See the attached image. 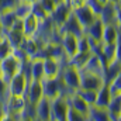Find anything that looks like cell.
Returning <instances> with one entry per match:
<instances>
[{
  "label": "cell",
  "instance_id": "cell-41",
  "mask_svg": "<svg viewBox=\"0 0 121 121\" xmlns=\"http://www.w3.org/2000/svg\"><path fill=\"white\" fill-rule=\"evenodd\" d=\"M24 1H28V3L32 4V3H35V1H38V0H24Z\"/></svg>",
  "mask_w": 121,
  "mask_h": 121
},
{
  "label": "cell",
  "instance_id": "cell-16",
  "mask_svg": "<svg viewBox=\"0 0 121 121\" xmlns=\"http://www.w3.org/2000/svg\"><path fill=\"white\" fill-rule=\"evenodd\" d=\"M28 66V76L34 80L44 79V59L42 58H32L27 63Z\"/></svg>",
  "mask_w": 121,
  "mask_h": 121
},
{
  "label": "cell",
  "instance_id": "cell-37",
  "mask_svg": "<svg viewBox=\"0 0 121 121\" xmlns=\"http://www.w3.org/2000/svg\"><path fill=\"white\" fill-rule=\"evenodd\" d=\"M96 1H97L99 4H101V6H104V4H106V3H107L108 0H96Z\"/></svg>",
  "mask_w": 121,
  "mask_h": 121
},
{
  "label": "cell",
  "instance_id": "cell-38",
  "mask_svg": "<svg viewBox=\"0 0 121 121\" xmlns=\"http://www.w3.org/2000/svg\"><path fill=\"white\" fill-rule=\"evenodd\" d=\"M4 32H6V31L3 30V27H1V24H0V38H1V37H4Z\"/></svg>",
  "mask_w": 121,
  "mask_h": 121
},
{
  "label": "cell",
  "instance_id": "cell-36",
  "mask_svg": "<svg viewBox=\"0 0 121 121\" xmlns=\"http://www.w3.org/2000/svg\"><path fill=\"white\" fill-rule=\"evenodd\" d=\"M68 4L72 10H75V9H79L83 4H86V0H68Z\"/></svg>",
  "mask_w": 121,
  "mask_h": 121
},
{
  "label": "cell",
  "instance_id": "cell-20",
  "mask_svg": "<svg viewBox=\"0 0 121 121\" xmlns=\"http://www.w3.org/2000/svg\"><path fill=\"white\" fill-rule=\"evenodd\" d=\"M21 48L26 51L28 59H32V58H35V56L38 55L41 45H39V42H38L34 37H27V38H24V41H23V44H21Z\"/></svg>",
  "mask_w": 121,
  "mask_h": 121
},
{
  "label": "cell",
  "instance_id": "cell-21",
  "mask_svg": "<svg viewBox=\"0 0 121 121\" xmlns=\"http://www.w3.org/2000/svg\"><path fill=\"white\" fill-rule=\"evenodd\" d=\"M4 37L7 38V41L10 42V45L13 47V49L21 47V44H23V41L26 38L21 28H9L4 32Z\"/></svg>",
  "mask_w": 121,
  "mask_h": 121
},
{
  "label": "cell",
  "instance_id": "cell-26",
  "mask_svg": "<svg viewBox=\"0 0 121 121\" xmlns=\"http://www.w3.org/2000/svg\"><path fill=\"white\" fill-rule=\"evenodd\" d=\"M31 7H32L31 3L24 1V0H20V1L13 7V10H14V13H16V16H17V18H24L26 16H28L31 13Z\"/></svg>",
  "mask_w": 121,
  "mask_h": 121
},
{
  "label": "cell",
  "instance_id": "cell-14",
  "mask_svg": "<svg viewBox=\"0 0 121 121\" xmlns=\"http://www.w3.org/2000/svg\"><path fill=\"white\" fill-rule=\"evenodd\" d=\"M120 24H104L101 34V44H113L121 37Z\"/></svg>",
  "mask_w": 121,
  "mask_h": 121
},
{
  "label": "cell",
  "instance_id": "cell-31",
  "mask_svg": "<svg viewBox=\"0 0 121 121\" xmlns=\"http://www.w3.org/2000/svg\"><path fill=\"white\" fill-rule=\"evenodd\" d=\"M66 121H87V117L69 107L66 113Z\"/></svg>",
  "mask_w": 121,
  "mask_h": 121
},
{
  "label": "cell",
  "instance_id": "cell-35",
  "mask_svg": "<svg viewBox=\"0 0 121 121\" xmlns=\"http://www.w3.org/2000/svg\"><path fill=\"white\" fill-rule=\"evenodd\" d=\"M7 96V82H4L1 78H0V101L3 103L4 99Z\"/></svg>",
  "mask_w": 121,
  "mask_h": 121
},
{
  "label": "cell",
  "instance_id": "cell-11",
  "mask_svg": "<svg viewBox=\"0 0 121 121\" xmlns=\"http://www.w3.org/2000/svg\"><path fill=\"white\" fill-rule=\"evenodd\" d=\"M58 31L59 32H69V34H73L76 37H80L85 34V28L82 27V24L79 23V20L73 14V11H70V14L68 16V18L65 20V23L59 27Z\"/></svg>",
  "mask_w": 121,
  "mask_h": 121
},
{
  "label": "cell",
  "instance_id": "cell-30",
  "mask_svg": "<svg viewBox=\"0 0 121 121\" xmlns=\"http://www.w3.org/2000/svg\"><path fill=\"white\" fill-rule=\"evenodd\" d=\"M11 52H13V47L10 45V42L7 41L6 37H1L0 38V60L9 56Z\"/></svg>",
  "mask_w": 121,
  "mask_h": 121
},
{
  "label": "cell",
  "instance_id": "cell-42",
  "mask_svg": "<svg viewBox=\"0 0 121 121\" xmlns=\"http://www.w3.org/2000/svg\"><path fill=\"white\" fill-rule=\"evenodd\" d=\"M0 73H1V68H0Z\"/></svg>",
  "mask_w": 121,
  "mask_h": 121
},
{
  "label": "cell",
  "instance_id": "cell-18",
  "mask_svg": "<svg viewBox=\"0 0 121 121\" xmlns=\"http://www.w3.org/2000/svg\"><path fill=\"white\" fill-rule=\"evenodd\" d=\"M103 27H104V24H103V21L97 17L93 23H91L90 26L85 30V34L90 38L91 41H94V42H99V44H101V34H103Z\"/></svg>",
  "mask_w": 121,
  "mask_h": 121
},
{
  "label": "cell",
  "instance_id": "cell-9",
  "mask_svg": "<svg viewBox=\"0 0 121 121\" xmlns=\"http://www.w3.org/2000/svg\"><path fill=\"white\" fill-rule=\"evenodd\" d=\"M24 97L27 100V103H30L32 106H35L42 97H44V91H42V83L41 80H34L30 79L28 80V85H27V89L24 93Z\"/></svg>",
  "mask_w": 121,
  "mask_h": 121
},
{
  "label": "cell",
  "instance_id": "cell-28",
  "mask_svg": "<svg viewBox=\"0 0 121 121\" xmlns=\"http://www.w3.org/2000/svg\"><path fill=\"white\" fill-rule=\"evenodd\" d=\"M87 104H94V100H96V96H97V90H91V89H82L79 87L78 90H75Z\"/></svg>",
  "mask_w": 121,
  "mask_h": 121
},
{
  "label": "cell",
  "instance_id": "cell-15",
  "mask_svg": "<svg viewBox=\"0 0 121 121\" xmlns=\"http://www.w3.org/2000/svg\"><path fill=\"white\" fill-rule=\"evenodd\" d=\"M35 120L38 121H51V100L42 97L35 104Z\"/></svg>",
  "mask_w": 121,
  "mask_h": 121
},
{
  "label": "cell",
  "instance_id": "cell-4",
  "mask_svg": "<svg viewBox=\"0 0 121 121\" xmlns=\"http://www.w3.org/2000/svg\"><path fill=\"white\" fill-rule=\"evenodd\" d=\"M28 75L21 69L20 72H17L9 82H7V94H13V96H24L27 85H28Z\"/></svg>",
  "mask_w": 121,
  "mask_h": 121
},
{
  "label": "cell",
  "instance_id": "cell-40",
  "mask_svg": "<svg viewBox=\"0 0 121 121\" xmlns=\"http://www.w3.org/2000/svg\"><path fill=\"white\" fill-rule=\"evenodd\" d=\"M110 3H121V0H108Z\"/></svg>",
  "mask_w": 121,
  "mask_h": 121
},
{
  "label": "cell",
  "instance_id": "cell-5",
  "mask_svg": "<svg viewBox=\"0 0 121 121\" xmlns=\"http://www.w3.org/2000/svg\"><path fill=\"white\" fill-rule=\"evenodd\" d=\"M41 83H42V91H44V97H47V99H54L55 96H58L60 93H72V91H69L65 86H63V83H62V80H60L59 76H56V78H51V79H42L41 80Z\"/></svg>",
  "mask_w": 121,
  "mask_h": 121
},
{
  "label": "cell",
  "instance_id": "cell-39",
  "mask_svg": "<svg viewBox=\"0 0 121 121\" xmlns=\"http://www.w3.org/2000/svg\"><path fill=\"white\" fill-rule=\"evenodd\" d=\"M1 114H3V103L0 101V118H1Z\"/></svg>",
  "mask_w": 121,
  "mask_h": 121
},
{
  "label": "cell",
  "instance_id": "cell-2",
  "mask_svg": "<svg viewBox=\"0 0 121 121\" xmlns=\"http://www.w3.org/2000/svg\"><path fill=\"white\" fill-rule=\"evenodd\" d=\"M68 94L69 93H60L51 99V121H66V113L69 108Z\"/></svg>",
  "mask_w": 121,
  "mask_h": 121
},
{
  "label": "cell",
  "instance_id": "cell-32",
  "mask_svg": "<svg viewBox=\"0 0 121 121\" xmlns=\"http://www.w3.org/2000/svg\"><path fill=\"white\" fill-rule=\"evenodd\" d=\"M31 13L38 18V20H42V18H45V17H49L47 13H45V10L39 6V3L38 1H35V3H32V7H31Z\"/></svg>",
  "mask_w": 121,
  "mask_h": 121
},
{
  "label": "cell",
  "instance_id": "cell-10",
  "mask_svg": "<svg viewBox=\"0 0 121 121\" xmlns=\"http://www.w3.org/2000/svg\"><path fill=\"white\" fill-rule=\"evenodd\" d=\"M70 11H72V9L69 7L68 1H60V3H58V4L55 6L54 11L49 14V18H51V21L54 23L55 28L59 30V27L65 23V20L68 18V16L70 14Z\"/></svg>",
  "mask_w": 121,
  "mask_h": 121
},
{
  "label": "cell",
  "instance_id": "cell-7",
  "mask_svg": "<svg viewBox=\"0 0 121 121\" xmlns=\"http://www.w3.org/2000/svg\"><path fill=\"white\" fill-rule=\"evenodd\" d=\"M66 62H68L66 59H58V58H54V56L44 58V78L51 79V78L59 76L60 69Z\"/></svg>",
  "mask_w": 121,
  "mask_h": 121
},
{
  "label": "cell",
  "instance_id": "cell-12",
  "mask_svg": "<svg viewBox=\"0 0 121 121\" xmlns=\"http://www.w3.org/2000/svg\"><path fill=\"white\" fill-rule=\"evenodd\" d=\"M72 11H73V14L76 16V18L79 20V23L82 24V27H83L85 30H86L91 23L97 18V16L91 11V9L87 6V4H83L82 7L75 9V10H72Z\"/></svg>",
  "mask_w": 121,
  "mask_h": 121
},
{
  "label": "cell",
  "instance_id": "cell-23",
  "mask_svg": "<svg viewBox=\"0 0 121 121\" xmlns=\"http://www.w3.org/2000/svg\"><path fill=\"white\" fill-rule=\"evenodd\" d=\"M87 121H108L107 108L90 106V110H89V114H87Z\"/></svg>",
  "mask_w": 121,
  "mask_h": 121
},
{
  "label": "cell",
  "instance_id": "cell-17",
  "mask_svg": "<svg viewBox=\"0 0 121 121\" xmlns=\"http://www.w3.org/2000/svg\"><path fill=\"white\" fill-rule=\"evenodd\" d=\"M21 21H23V34H24V37L26 38L27 37H34L37 30H38L39 20L32 13H30L28 16H26L24 18H21Z\"/></svg>",
  "mask_w": 121,
  "mask_h": 121
},
{
  "label": "cell",
  "instance_id": "cell-22",
  "mask_svg": "<svg viewBox=\"0 0 121 121\" xmlns=\"http://www.w3.org/2000/svg\"><path fill=\"white\" fill-rule=\"evenodd\" d=\"M110 100H111V94H110V91H108V89H107V85L104 83V85L97 90V96H96L94 104H91V106H97V107L106 108V107L108 106Z\"/></svg>",
  "mask_w": 121,
  "mask_h": 121
},
{
  "label": "cell",
  "instance_id": "cell-33",
  "mask_svg": "<svg viewBox=\"0 0 121 121\" xmlns=\"http://www.w3.org/2000/svg\"><path fill=\"white\" fill-rule=\"evenodd\" d=\"M38 3H39V6L45 10V13L49 16L52 11H54V9H55V1L54 0H38Z\"/></svg>",
  "mask_w": 121,
  "mask_h": 121
},
{
  "label": "cell",
  "instance_id": "cell-25",
  "mask_svg": "<svg viewBox=\"0 0 121 121\" xmlns=\"http://www.w3.org/2000/svg\"><path fill=\"white\" fill-rule=\"evenodd\" d=\"M91 54H93L91 51L90 52H76L73 56H70L68 59V63L72 65V66H75V68H78V69H80V68H83V65L91 56Z\"/></svg>",
  "mask_w": 121,
  "mask_h": 121
},
{
  "label": "cell",
  "instance_id": "cell-29",
  "mask_svg": "<svg viewBox=\"0 0 121 121\" xmlns=\"http://www.w3.org/2000/svg\"><path fill=\"white\" fill-rule=\"evenodd\" d=\"M91 51V45H90V39L86 34L78 37V52H90Z\"/></svg>",
  "mask_w": 121,
  "mask_h": 121
},
{
  "label": "cell",
  "instance_id": "cell-3",
  "mask_svg": "<svg viewBox=\"0 0 121 121\" xmlns=\"http://www.w3.org/2000/svg\"><path fill=\"white\" fill-rule=\"evenodd\" d=\"M23 62L20 59H17L13 54H10L9 56H6L4 59L0 60V68H1V73L0 78L4 82H9L17 72H20L23 69Z\"/></svg>",
  "mask_w": 121,
  "mask_h": 121
},
{
  "label": "cell",
  "instance_id": "cell-13",
  "mask_svg": "<svg viewBox=\"0 0 121 121\" xmlns=\"http://www.w3.org/2000/svg\"><path fill=\"white\" fill-rule=\"evenodd\" d=\"M68 104H69L70 108H73V110H76L80 114H83V116L87 117L89 110H90V104H87L76 91H72V93L68 94Z\"/></svg>",
  "mask_w": 121,
  "mask_h": 121
},
{
  "label": "cell",
  "instance_id": "cell-43",
  "mask_svg": "<svg viewBox=\"0 0 121 121\" xmlns=\"http://www.w3.org/2000/svg\"><path fill=\"white\" fill-rule=\"evenodd\" d=\"M65 1H68V0H65Z\"/></svg>",
  "mask_w": 121,
  "mask_h": 121
},
{
  "label": "cell",
  "instance_id": "cell-24",
  "mask_svg": "<svg viewBox=\"0 0 121 121\" xmlns=\"http://www.w3.org/2000/svg\"><path fill=\"white\" fill-rule=\"evenodd\" d=\"M17 20V16L14 13L13 9H7V10H0V24L3 27V30L7 31L11 24Z\"/></svg>",
  "mask_w": 121,
  "mask_h": 121
},
{
  "label": "cell",
  "instance_id": "cell-8",
  "mask_svg": "<svg viewBox=\"0 0 121 121\" xmlns=\"http://www.w3.org/2000/svg\"><path fill=\"white\" fill-rule=\"evenodd\" d=\"M59 44L62 47V51H63V55H65L66 60L78 52V37L73 35V34L60 32Z\"/></svg>",
  "mask_w": 121,
  "mask_h": 121
},
{
  "label": "cell",
  "instance_id": "cell-34",
  "mask_svg": "<svg viewBox=\"0 0 121 121\" xmlns=\"http://www.w3.org/2000/svg\"><path fill=\"white\" fill-rule=\"evenodd\" d=\"M86 4H87V6L91 9V11H93V13L99 17V14H100V11H101L103 6H101V4H99L96 0H86Z\"/></svg>",
  "mask_w": 121,
  "mask_h": 121
},
{
  "label": "cell",
  "instance_id": "cell-27",
  "mask_svg": "<svg viewBox=\"0 0 121 121\" xmlns=\"http://www.w3.org/2000/svg\"><path fill=\"white\" fill-rule=\"evenodd\" d=\"M106 85H107V89H108V91H110L111 97H113V96H118V94H121V75H117L116 78L110 79Z\"/></svg>",
  "mask_w": 121,
  "mask_h": 121
},
{
  "label": "cell",
  "instance_id": "cell-6",
  "mask_svg": "<svg viewBox=\"0 0 121 121\" xmlns=\"http://www.w3.org/2000/svg\"><path fill=\"white\" fill-rule=\"evenodd\" d=\"M79 73H80V86L79 87H82V89L99 90L106 83L103 75L87 72V70H79Z\"/></svg>",
  "mask_w": 121,
  "mask_h": 121
},
{
  "label": "cell",
  "instance_id": "cell-19",
  "mask_svg": "<svg viewBox=\"0 0 121 121\" xmlns=\"http://www.w3.org/2000/svg\"><path fill=\"white\" fill-rule=\"evenodd\" d=\"M108 113V121H120L121 118V94L113 96L108 106L106 107Z\"/></svg>",
  "mask_w": 121,
  "mask_h": 121
},
{
  "label": "cell",
  "instance_id": "cell-1",
  "mask_svg": "<svg viewBox=\"0 0 121 121\" xmlns=\"http://www.w3.org/2000/svg\"><path fill=\"white\" fill-rule=\"evenodd\" d=\"M59 78L63 83V86L68 89L69 91H75L79 89L80 86V73H79V69L69 65L68 62L62 66L59 73Z\"/></svg>",
  "mask_w": 121,
  "mask_h": 121
}]
</instances>
